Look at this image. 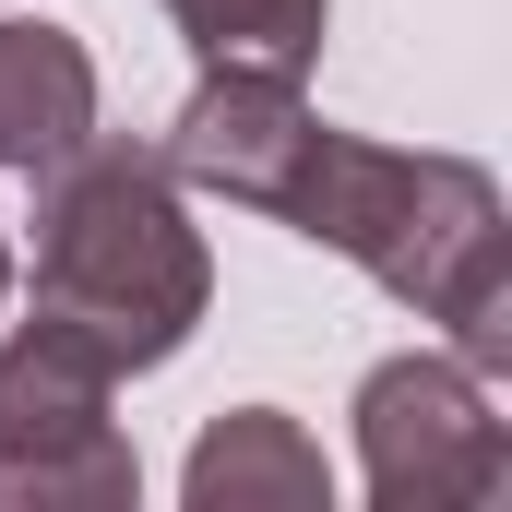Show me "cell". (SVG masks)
I'll return each mask as SVG.
<instances>
[{
	"label": "cell",
	"instance_id": "7",
	"mask_svg": "<svg viewBox=\"0 0 512 512\" xmlns=\"http://www.w3.org/2000/svg\"><path fill=\"white\" fill-rule=\"evenodd\" d=\"M96 131V60L72 24H0V167L36 179Z\"/></svg>",
	"mask_w": 512,
	"mask_h": 512
},
{
	"label": "cell",
	"instance_id": "1",
	"mask_svg": "<svg viewBox=\"0 0 512 512\" xmlns=\"http://www.w3.org/2000/svg\"><path fill=\"white\" fill-rule=\"evenodd\" d=\"M274 227H298L310 251H346L382 298L441 322V346L477 382L512 370V215H501V179L477 155H405V143L322 120Z\"/></svg>",
	"mask_w": 512,
	"mask_h": 512
},
{
	"label": "cell",
	"instance_id": "5",
	"mask_svg": "<svg viewBox=\"0 0 512 512\" xmlns=\"http://www.w3.org/2000/svg\"><path fill=\"white\" fill-rule=\"evenodd\" d=\"M322 143V108L298 96V72H251V60H203L191 108L167 120V167L179 191H215V203H251V215H286L298 167Z\"/></svg>",
	"mask_w": 512,
	"mask_h": 512
},
{
	"label": "cell",
	"instance_id": "8",
	"mask_svg": "<svg viewBox=\"0 0 512 512\" xmlns=\"http://www.w3.org/2000/svg\"><path fill=\"white\" fill-rule=\"evenodd\" d=\"M167 24L191 36V60H251V72H298L334 36V0H167Z\"/></svg>",
	"mask_w": 512,
	"mask_h": 512
},
{
	"label": "cell",
	"instance_id": "6",
	"mask_svg": "<svg viewBox=\"0 0 512 512\" xmlns=\"http://www.w3.org/2000/svg\"><path fill=\"white\" fill-rule=\"evenodd\" d=\"M179 501L191 512H334V465L286 405H239V417H215L191 441Z\"/></svg>",
	"mask_w": 512,
	"mask_h": 512
},
{
	"label": "cell",
	"instance_id": "9",
	"mask_svg": "<svg viewBox=\"0 0 512 512\" xmlns=\"http://www.w3.org/2000/svg\"><path fill=\"white\" fill-rule=\"evenodd\" d=\"M0 298H12V239H0Z\"/></svg>",
	"mask_w": 512,
	"mask_h": 512
},
{
	"label": "cell",
	"instance_id": "2",
	"mask_svg": "<svg viewBox=\"0 0 512 512\" xmlns=\"http://www.w3.org/2000/svg\"><path fill=\"white\" fill-rule=\"evenodd\" d=\"M36 310L72 322L108 370H167L203 310H215V251L179 203V167L155 143L84 131L60 167H36Z\"/></svg>",
	"mask_w": 512,
	"mask_h": 512
},
{
	"label": "cell",
	"instance_id": "3",
	"mask_svg": "<svg viewBox=\"0 0 512 512\" xmlns=\"http://www.w3.org/2000/svg\"><path fill=\"white\" fill-rule=\"evenodd\" d=\"M120 370L72 322H12L0 334V512H131L143 453L108 417Z\"/></svg>",
	"mask_w": 512,
	"mask_h": 512
},
{
	"label": "cell",
	"instance_id": "4",
	"mask_svg": "<svg viewBox=\"0 0 512 512\" xmlns=\"http://www.w3.org/2000/svg\"><path fill=\"white\" fill-rule=\"evenodd\" d=\"M358 477L382 512H477L512 489V429L453 346H405L358 382Z\"/></svg>",
	"mask_w": 512,
	"mask_h": 512
}]
</instances>
